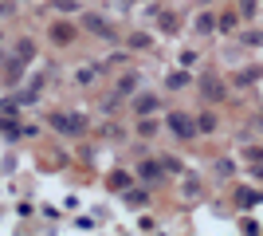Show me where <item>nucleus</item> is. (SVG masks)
<instances>
[{
  "label": "nucleus",
  "mask_w": 263,
  "mask_h": 236,
  "mask_svg": "<svg viewBox=\"0 0 263 236\" xmlns=\"http://www.w3.org/2000/svg\"><path fill=\"white\" fill-rule=\"evenodd\" d=\"M173 130H177V134H193V126H189L181 114H173Z\"/></svg>",
  "instance_id": "nucleus-1"
}]
</instances>
